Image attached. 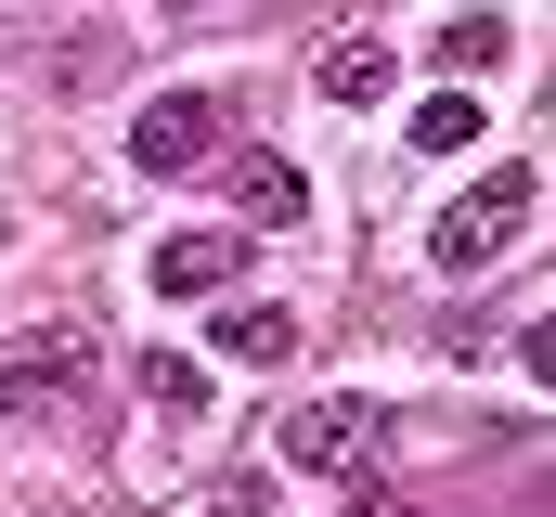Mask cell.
<instances>
[{
	"label": "cell",
	"instance_id": "obj_13",
	"mask_svg": "<svg viewBox=\"0 0 556 517\" xmlns=\"http://www.w3.org/2000/svg\"><path fill=\"white\" fill-rule=\"evenodd\" d=\"M350 517H402V492H350Z\"/></svg>",
	"mask_w": 556,
	"mask_h": 517
},
{
	"label": "cell",
	"instance_id": "obj_4",
	"mask_svg": "<svg viewBox=\"0 0 556 517\" xmlns=\"http://www.w3.org/2000/svg\"><path fill=\"white\" fill-rule=\"evenodd\" d=\"M273 453H285V466H324V479H350V466L376 453V401H350V388H337V401H298Z\"/></svg>",
	"mask_w": 556,
	"mask_h": 517
},
{
	"label": "cell",
	"instance_id": "obj_10",
	"mask_svg": "<svg viewBox=\"0 0 556 517\" xmlns=\"http://www.w3.org/2000/svg\"><path fill=\"white\" fill-rule=\"evenodd\" d=\"M492 52H505V13H453L427 65H453V78H492Z\"/></svg>",
	"mask_w": 556,
	"mask_h": 517
},
{
	"label": "cell",
	"instance_id": "obj_11",
	"mask_svg": "<svg viewBox=\"0 0 556 517\" xmlns=\"http://www.w3.org/2000/svg\"><path fill=\"white\" fill-rule=\"evenodd\" d=\"M466 142H479V91H440L415 117V155H466Z\"/></svg>",
	"mask_w": 556,
	"mask_h": 517
},
{
	"label": "cell",
	"instance_id": "obj_12",
	"mask_svg": "<svg viewBox=\"0 0 556 517\" xmlns=\"http://www.w3.org/2000/svg\"><path fill=\"white\" fill-rule=\"evenodd\" d=\"M207 517H285V505H273V479H233V492H220Z\"/></svg>",
	"mask_w": 556,
	"mask_h": 517
},
{
	"label": "cell",
	"instance_id": "obj_8",
	"mask_svg": "<svg viewBox=\"0 0 556 517\" xmlns=\"http://www.w3.org/2000/svg\"><path fill=\"white\" fill-rule=\"evenodd\" d=\"M233 207H247V220H311V181H298V168H285V155H233Z\"/></svg>",
	"mask_w": 556,
	"mask_h": 517
},
{
	"label": "cell",
	"instance_id": "obj_6",
	"mask_svg": "<svg viewBox=\"0 0 556 517\" xmlns=\"http://www.w3.org/2000/svg\"><path fill=\"white\" fill-rule=\"evenodd\" d=\"M389 78H402V52H389L376 26H350V39H324V65H311V91H324V104H376Z\"/></svg>",
	"mask_w": 556,
	"mask_h": 517
},
{
	"label": "cell",
	"instance_id": "obj_3",
	"mask_svg": "<svg viewBox=\"0 0 556 517\" xmlns=\"http://www.w3.org/2000/svg\"><path fill=\"white\" fill-rule=\"evenodd\" d=\"M130 168H155V181L220 168V104H207V91H155V104L130 117Z\"/></svg>",
	"mask_w": 556,
	"mask_h": 517
},
{
	"label": "cell",
	"instance_id": "obj_9",
	"mask_svg": "<svg viewBox=\"0 0 556 517\" xmlns=\"http://www.w3.org/2000/svg\"><path fill=\"white\" fill-rule=\"evenodd\" d=\"M142 401H155L168 427H194V414H207V363H194V350H142Z\"/></svg>",
	"mask_w": 556,
	"mask_h": 517
},
{
	"label": "cell",
	"instance_id": "obj_14",
	"mask_svg": "<svg viewBox=\"0 0 556 517\" xmlns=\"http://www.w3.org/2000/svg\"><path fill=\"white\" fill-rule=\"evenodd\" d=\"M168 13H207V0H168Z\"/></svg>",
	"mask_w": 556,
	"mask_h": 517
},
{
	"label": "cell",
	"instance_id": "obj_2",
	"mask_svg": "<svg viewBox=\"0 0 556 517\" xmlns=\"http://www.w3.org/2000/svg\"><path fill=\"white\" fill-rule=\"evenodd\" d=\"M531 194H544V181H531V168L505 155V168H492L479 194H453V207H440V234H427V258H440V272H492V258H505L518 234H531Z\"/></svg>",
	"mask_w": 556,
	"mask_h": 517
},
{
	"label": "cell",
	"instance_id": "obj_1",
	"mask_svg": "<svg viewBox=\"0 0 556 517\" xmlns=\"http://www.w3.org/2000/svg\"><path fill=\"white\" fill-rule=\"evenodd\" d=\"M91 363H104L91 324H26V337L0 350V414H13V427H65V414L91 401Z\"/></svg>",
	"mask_w": 556,
	"mask_h": 517
},
{
	"label": "cell",
	"instance_id": "obj_7",
	"mask_svg": "<svg viewBox=\"0 0 556 517\" xmlns=\"http://www.w3.org/2000/svg\"><path fill=\"white\" fill-rule=\"evenodd\" d=\"M220 363H298V311H273V298H220Z\"/></svg>",
	"mask_w": 556,
	"mask_h": 517
},
{
	"label": "cell",
	"instance_id": "obj_5",
	"mask_svg": "<svg viewBox=\"0 0 556 517\" xmlns=\"http://www.w3.org/2000/svg\"><path fill=\"white\" fill-rule=\"evenodd\" d=\"M142 272H155V298H233V272H247V234H168Z\"/></svg>",
	"mask_w": 556,
	"mask_h": 517
}]
</instances>
